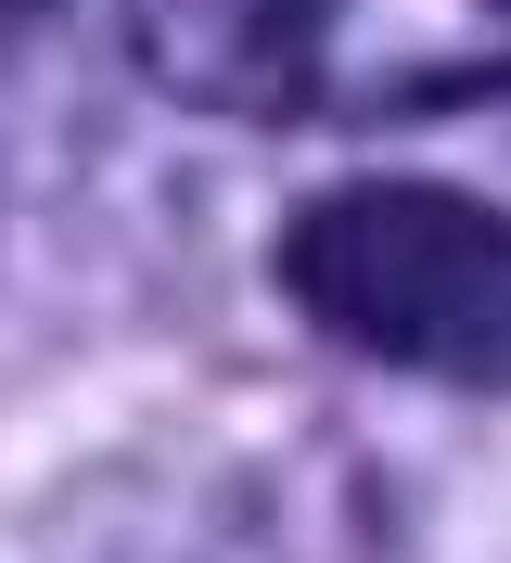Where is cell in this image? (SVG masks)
I'll return each mask as SVG.
<instances>
[{
  "label": "cell",
  "instance_id": "6da1fadb",
  "mask_svg": "<svg viewBox=\"0 0 511 563\" xmlns=\"http://www.w3.org/2000/svg\"><path fill=\"white\" fill-rule=\"evenodd\" d=\"M281 295L397 372H447V385L511 372V218L447 179H345L295 206Z\"/></svg>",
  "mask_w": 511,
  "mask_h": 563
}]
</instances>
